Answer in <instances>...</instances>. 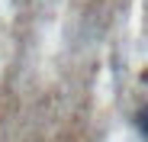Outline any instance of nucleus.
Returning a JSON list of instances; mask_svg holds the SVG:
<instances>
[{"label": "nucleus", "mask_w": 148, "mask_h": 142, "mask_svg": "<svg viewBox=\"0 0 148 142\" xmlns=\"http://www.w3.org/2000/svg\"><path fill=\"white\" fill-rule=\"evenodd\" d=\"M135 123H138V129H142V136L148 139V107H145V110H138V116H135Z\"/></svg>", "instance_id": "1"}]
</instances>
